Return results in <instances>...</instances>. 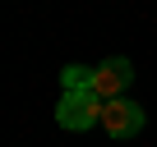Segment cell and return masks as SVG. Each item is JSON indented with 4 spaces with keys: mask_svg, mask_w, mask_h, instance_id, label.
<instances>
[{
    "mask_svg": "<svg viewBox=\"0 0 157 147\" xmlns=\"http://www.w3.org/2000/svg\"><path fill=\"white\" fill-rule=\"evenodd\" d=\"M102 129H106L111 138H134V133L143 129V110H139L134 101H125V97L102 101Z\"/></svg>",
    "mask_w": 157,
    "mask_h": 147,
    "instance_id": "3",
    "label": "cell"
},
{
    "mask_svg": "<svg viewBox=\"0 0 157 147\" xmlns=\"http://www.w3.org/2000/svg\"><path fill=\"white\" fill-rule=\"evenodd\" d=\"M60 83H65V92H88V88H93V69H83V64H69V69L60 74Z\"/></svg>",
    "mask_w": 157,
    "mask_h": 147,
    "instance_id": "4",
    "label": "cell"
},
{
    "mask_svg": "<svg viewBox=\"0 0 157 147\" xmlns=\"http://www.w3.org/2000/svg\"><path fill=\"white\" fill-rule=\"evenodd\" d=\"M56 120L60 129H93L102 124V97L88 88V92H65L60 106H56Z\"/></svg>",
    "mask_w": 157,
    "mask_h": 147,
    "instance_id": "1",
    "label": "cell"
},
{
    "mask_svg": "<svg viewBox=\"0 0 157 147\" xmlns=\"http://www.w3.org/2000/svg\"><path fill=\"white\" fill-rule=\"evenodd\" d=\"M129 83H134V64H129V60H120V55L93 69V92H97L102 101L125 97V88H129Z\"/></svg>",
    "mask_w": 157,
    "mask_h": 147,
    "instance_id": "2",
    "label": "cell"
}]
</instances>
